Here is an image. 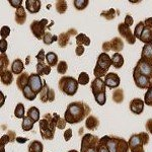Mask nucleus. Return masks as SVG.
Segmentation results:
<instances>
[{
	"mask_svg": "<svg viewBox=\"0 0 152 152\" xmlns=\"http://www.w3.org/2000/svg\"><path fill=\"white\" fill-rule=\"evenodd\" d=\"M91 109L83 102H74L67 105L64 119L69 124H78L89 116Z\"/></svg>",
	"mask_w": 152,
	"mask_h": 152,
	"instance_id": "nucleus-1",
	"label": "nucleus"
},
{
	"mask_svg": "<svg viewBox=\"0 0 152 152\" xmlns=\"http://www.w3.org/2000/svg\"><path fill=\"white\" fill-rule=\"evenodd\" d=\"M40 133L44 140H53L56 131V123L54 117L51 114H46L42 120L39 122Z\"/></svg>",
	"mask_w": 152,
	"mask_h": 152,
	"instance_id": "nucleus-2",
	"label": "nucleus"
},
{
	"mask_svg": "<svg viewBox=\"0 0 152 152\" xmlns=\"http://www.w3.org/2000/svg\"><path fill=\"white\" fill-rule=\"evenodd\" d=\"M78 81L72 76H63L59 79L58 86L61 92L65 94L66 95L73 96L78 90Z\"/></svg>",
	"mask_w": 152,
	"mask_h": 152,
	"instance_id": "nucleus-3",
	"label": "nucleus"
},
{
	"mask_svg": "<svg viewBox=\"0 0 152 152\" xmlns=\"http://www.w3.org/2000/svg\"><path fill=\"white\" fill-rule=\"evenodd\" d=\"M112 66V58L107 53L99 54V58L96 61V65H95L94 69V74L95 78H102L107 74L110 67Z\"/></svg>",
	"mask_w": 152,
	"mask_h": 152,
	"instance_id": "nucleus-4",
	"label": "nucleus"
},
{
	"mask_svg": "<svg viewBox=\"0 0 152 152\" xmlns=\"http://www.w3.org/2000/svg\"><path fill=\"white\" fill-rule=\"evenodd\" d=\"M149 142V135L145 132L134 134L130 137L128 143L130 152H145L143 146L147 145Z\"/></svg>",
	"mask_w": 152,
	"mask_h": 152,
	"instance_id": "nucleus-5",
	"label": "nucleus"
},
{
	"mask_svg": "<svg viewBox=\"0 0 152 152\" xmlns=\"http://www.w3.org/2000/svg\"><path fill=\"white\" fill-rule=\"evenodd\" d=\"M91 91L94 96L95 102L99 105H104L107 102V95H105V83L102 78H95L91 82Z\"/></svg>",
	"mask_w": 152,
	"mask_h": 152,
	"instance_id": "nucleus-6",
	"label": "nucleus"
},
{
	"mask_svg": "<svg viewBox=\"0 0 152 152\" xmlns=\"http://www.w3.org/2000/svg\"><path fill=\"white\" fill-rule=\"evenodd\" d=\"M99 137L92 134H84L81 139L80 152H97Z\"/></svg>",
	"mask_w": 152,
	"mask_h": 152,
	"instance_id": "nucleus-7",
	"label": "nucleus"
},
{
	"mask_svg": "<svg viewBox=\"0 0 152 152\" xmlns=\"http://www.w3.org/2000/svg\"><path fill=\"white\" fill-rule=\"evenodd\" d=\"M48 23V19L43 18L41 20H34L31 23V31L33 35L39 40H43L46 35V26Z\"/></svg>",
	"mask_w": 152,
	"mask_h": 152,
	"instance_id": "nucleus-8",
	"label": "nucleus"
},
{
	"mask_svg": "<svg viewBox=\"0 0 152 152\" xmlns=\"http://www.w3.org/2000/svg\"><path fill=\"white\" fill-rule=\"evenodd\" d=\"M133 71H136V72H138L139 74H142L144 76H147V77L151 78V76H152V65L148 62V61L140 58L138 62H137L136 66L134 67Z\"/></svg>",
	"mask_w": 152,
	"mask_h": 152,
	"instance_id": "nucleus-9",
	"label": "nucleus"
},
{
	"mask_svg": "<svg viewBox=\"0 0 152 152\" xmlns=\"http://www.w3.org/2000/svg\"><path fill=\"white\" fill-rule=\"evenodd\" d=\"M144 44L152 43V18H148L144 21V28L141 33L140 39Z\"/></svg>",
	"mask_w": 152,
	"mask_h": 152,
	"instance_id": "nucleus-10",
	"label": "nucleus"
},
{
	"mask_svg": "<svg viewBox=\"0 0 152 152\" xmlns=\"http://www.w3.org/2000/svg\"><path fill=\"white\" fill-rule=\"evenodd\" d=\"M28 86L31 87V89L35 92L36 94H41L42 89L44 87V81L42 80L41 76L38 73H31L29 75V83Z\"/></svg>",
	"mask_w": 152,
	"mask_h": 152,
	"instance_id": "nucleus-11",
	"label": "nucleus"
},
{
	"mask_svg": "<svg viewBox=\"0 0 152 152\" xmlns=\"http://www.w3.org/2000/svg\"><path fill=\"white\" fill-rule=\"evenodd\" d=\"M118 31L126 40L127 43L130 44V45H134L135 42H136V39H135L134 34L132 33V31L130 29L128 26H126L124 23H121L118 26Z\"/></svg>",
	"mask_w": 152,
	"mask_h": 152,
	"instance_id": "nucleus-12",
	"label": "nucleus"
},
{
	"mask_svg": "<svg viewBox=\"0 0 152 152\" xmlns=\"http://www.w3.org/2000/svg\"><path fill=\"white\" fill-rule=\"evenodd\" d=\"M133 79L136 86L139 87L140 89H148V87L150 86L151 78L139 74L136 71H133Z\"/></svg>",
	"mask_w": 152,
	"mask_h": 152,
	"instance_id": "nucleus-13",
	"label": "nucleus"
},
{
	"mask_svg": "<svg viewBox=\"0 0 152 152\" xmlns=\"http://www.w3.org/2000/svg\"><path fill=\"white\" fill-rule=\"evenodd\" d=\"M40 99L43 102H53L55 100V91L49 87L45 80H44V87L40 94Z\"/></svg>",
	"mask_w": 152,
	"mask_h": 152,
	"instance_id": "nucleus-14",
	"label": "nucleus"
},
{
	"mask_svg": "<svg viewBox=\"0 0 152 152\" xmlns=\"http://www.w3.org/2000/svg\"><path fill=\"white\" fill-rule=\"evenodd\" d=\"M104 83L107 87L111 88V89H115V88L120 86L121 79H120V76L117 73L110 72L104 76Z\"/></svg>",
	"mask_w": 152,
	"mask_h": 152,
	"instance_id": "nucleus-15",
	"label": "nucleus"
},
{
	"mask_svg": "<svg viewBox=\"0 0 152 152\" xmlns=\"http://www.w3.org/2000/svg\"><path fill=\"white\" fill-rule=\"evenodd\" d=\"M144 104H144V100H142L141 99H132L129 104L130 111L135 115H140L144 111Z\"/></svg>",
	"mask_w": 152,
	"mask_h": 152,
	"instance_id": "nucleus-16",
	"label": "nucleus"
},
{
	"mask_svg": "<svg viewBox=\"0 0 152 152\" xmlns=\"http://www.w3.org/2000/svg\"><path fill=\"white\" fill-rule=\"evenodd\" d=\"M29 83V75L26 72L21 73L20 75H18V79H16V85H18V89L20 91H23L24 88L28 86Z\"/></svg>",
	"mask_w": 152,
	"mask_h": 152,
	"instance_id": "nucleus-17",
	"label": "nucleus"
},
{
	"mask_svg": "<svg viewBox=\"0 0 152 152\" xmlns=\"http://www.w3.org/2000/svg\"><path fill=\"white\" fill-rule=\"evenodd\" d=\"M26 8L31 13H38L41 9V1L40 0H26Z\"/></svg>",
	"mask_w": 152,
	"mask_h": 152,
	"instance_id": "nucleus-18",
	"label": "nucleus"
},
{
	"mask_svg": "<svg viewBox=\"0 0 152 152\" xmlns=\"http://www.w3.org/2000/svg\"><path fill=\"white\" fill-rule=\"evenodd\" d=\"M0 78H1V83L6 86L10 85L12 81H13V73L11 70H4L2 72H0Z\"/></svg>",
	"mask_w": 152,
	"mask_h": 152,
	"instance_id": "nucleus-19",
	"label": "nucleus"
},
{
	"mask_svg": "<svg viewBox=\"0 0 152 152\" xmlns=\"http://www.w3.org/2000/svg\"><path fill=\"white\" fill-rule=\"evenodd\" d=\"M99 121L96 117L94 116H88L85 120V127L90 130V131H94L99 128Z\"/></svg>",
	"mask_w": 152,
	"mask_h": 152,
	"instance_id": "nucleus-20",
	"label": "nucleus"
},
{
	"mask_svg": "<svg viewBox=\"0 0 152 152\" xmlns=\"http://www.w3.org/2000/svg\"><path fill=\"white\" fill-rule=\"evenodd\" d=\"M14 18H15V23L19 24V26H23V24L26 23V9H24L23 6H20L18 9H16Z\"/></svg>",
	"mask_w": 152,
	"mask_h": 152,
	"instance_id": "nucleus-21",
	"label": "nucleus"
},
{
	"mask_svg": "<svg viewBox=\"0 0 152 152\" xmlns=\"http://www.w3.org/2000/svg\"><path fill=\"white\" fill-rule=\"evenodd\" d=\"M141 58L146 61H148L149 63L151 62V60H152V43L145 44V45H144V47L142 48Z\"/></svg>",
	"mask_w": 152,
	"mask_h": 152,
	"instance_id": "nucleus-22",
	"label": "nucleus"
},
{
	"mask_svg": "<svg viewBox=\"0 0 152 152\" xmlns=\"http://www.w3.org/2000/svg\"><path fill=\"white\" fill-rule=\"evenodd\" d=\"M24 69V64L20 59H15L11 64V71L13 74L20 75L21 73H23V71Z\"/></svg>",
	"mask_w": 152,
	"mask_h": 152,
	"instance_id": "nucleus-23",
	"label": "nucleus"
},
{
	"mask_svg": "<svg viewBox=\"0 0 152 152\" xmlns=\"http://www.w3.org/2000/svg\"><path fill=\"white\" fill-rule=\"evenodd\" d=\"M112 65L116 69H120L124 65V57L120 53H115L112 56Z\"/></svg>",
	"mask_w": 152,
	"mask_h": 152,
	"instance_id": "nucleus-24",
	"label": "nucleus"
},
{
	"mask_svg": "<svg viewBox=\"0 0 152 152\" xmlns=\"http://www.w3.org/2000/svg\"><path fill=\"white\" fill-rule=\"evenodd\" d=\"M111 42V47H112V51L116 53L121 52L124 49V42L122 41V39L120 38H114Z\"/></svg>",
	"mask_w": 152,
	"mask_h": 152,
	"instance_id": "nucleus-25",
	"label": "nucleus"
},
{
	"mask_svg": "<svg viewBox=\"0 0 152 152\" xmlns=\"http://www.w3.org/2000/svg\"><path fill=\"white\" fill-rule=\"evenodd\" d=\"M70 37L71 35L69 33H62L58 36V44L61 48L67 47V45L70 43Z\"/></svg>",
	"mask_w": 152,
	"mask_h": 152,
	"instance_id": "nucleus-26",
	"label": "nucleus"
},
{
	"mask_svg": "<svg viewBox=\"0 0 152 152\" xmlns=\"http://www.w3.org/2000/svg\"><path fill=\"white\" fill-rule=\"evenodd\" d=\"M50 72H51V67L48 64H45V63H38L37 64V73L40 76L49 75Z\"/></svg>",
	"mask_w": 152,
	"mask_h": 152,
	"instance_id": "nucleus-27",
	"label": "nucleus"
},
{
	"mask_svg": "<svg viewBox=\"0 0 152 152\" xmlns=\"http://www.w3.org/2000/svg\"><path fill=\"white\" fill-rule=\"evenodd\" d=\"M46 60H47V64L50 67H55L58 65V55L54 52H49L46 54Z\"/></svg>",
	"mask_w": 152,
	"mask_h": 152,
	"instance_id": "nucleus-28",
	"label": "nucleus"
},
{
	"mask_svg": "<svg viewBox=\"0 0 152 152\" xmlns=\"http://www.w3.org/2000/svg\"><path fill=\"white\" fill-rule=\"evenodd\" d=\"M28 152H43L44 145L42 142L38 140H34V141H31V144L28 145Z\"/></svg>",
	"mask_w": 152,
	"mask_h": 152,
	"instance_id": "nucleus-29",
	"label": "nucleus"
},
{
	"mask_svg": "<svg viewBox=\"0 0 152 152\" xmlns=\"http://www.w3.org/2000/svg\"><path fill=\"white\" fill-rule=\"evenodd\" d=\"M35 123H36V122L34 121L33 119H31L29 117L26 116L23 119V124H21V128H23V131H26V132L31 131V130H33Z\"/></svg>",
	"mask_w": 152,
	"mask_h": 152,
	"instance_id": "nucleus-30",
	"label": "nucleus"
},
{
	"mask_svg": "<svg viewBox=\"0 0 152 152\" xmlns=\"http://www.w3.org/2000/svg\"><path fill=\"white\" fill-rule=\"evenodd\" d=\"M26 116L29 117L31 119H33L36 123L37 122H40V111H39L38 107H29L28 112H26Z\"/></svg>",
	"mask_w": 152,
	"mask_h": 152,
	"instance_id": "nucleus-31",
	"label": "nucleus"
},
{
	"mask_svg": "<svg viewBox=\"0 0 152 152\" xmlns=\"http://www.w3.org/2000/svg\"><path fill=\"white\" fill-rule=\"evenodd\" d=\"M76 45L77 46H89L90 45V39L84 34H79L76 36Z\"/></svg>",
	"mask_w": 152,
	"mask_h": 152,
	"instance_id": "nucleus-32",
	"label": "nucleus"
},
{
	"mask_svg": "<svg viewBox=\"0 0 152 152\" xmlns=\"http://www.w3.org/2000/svg\"><path fill=\"white\" fill-rule=\"evenodd\" d=\"M113 100L116 104H121L124 100V91L122 88H118L113 92Z\"/></svg>",
	"mask_w": 152,
	"mask_h": 152,
	"instance_id": "nucleus-33",
	"label": "nucleus"
},
{
	"mask_svg": "<svg viewBox=\"0 0 152 152\" xmlns=\"http://www.w3.org/2000/svg\"><path fill=\"white\" fill-rule=\"evenodd\" d=\"M117 13H118V11L116 9L111 8V9H109V10L102 11V13H100V15H102V18H104L105 19H107V20H113V19L116 18Z\"/></svg>",
	"mask_w": 152,
	"mask_h": 152,
	"instance_id": "nucleus-34",
	"label": "nucleus"
},
{
	"mask_svg": "<svg viewBox=\"0 0 152 152\" xmlns=\"http://www.w3.org/2000/svg\"><path fill=\"white\" fill-rule=\"evenodd\" d=\"M24 114H26V110H24V105L23 104H18L15 107V110H14V116H15L18 119H23Z\"/></svg>",
	"mask_w": 152,
	"mask_h": 152,
	"instance_id": "nucleus-35",
	"label": "nucleus"
},
{
	"mask_svg": "<svg viewBox=\"0 0 152 152\" xmlns=\"http://www.w3.org/2000/svg\"><path fill=\"white\" fill-rule=\"evenodd\" d=\"M55 6H56V10L60 14L65 13L66 10H67V2L65 0H59V1L56 2Z\"/></svg>",
	"mask_w": 152,
	"mask_h": 152,
	"instance_id": "nucleus-36",
	"label": "nucleus"
},
{
	"mask_svg": "<svg viewBox=\"0 0 152 152\" xmlns=\"http://www.w3.org/2000/svg\"><path fill=\"white\" fill-rule=\"evenodd\" d=\"M129 143L123 138H119L118 144V152H129Z\"/></svg>",
	"mask_w": 152,
	"mask_h": 152,
	"instance_id": "nucleus-37",
	"label": "nucleus"
},
{
	"mask_svg": "<svg viewBox=\"0 0 152 152\" xmlns=\"http://www.w3.org/2000/svg\"><path fill=\"white\" fill-rule=\"evenodd\" d=\"M9 65V59L5 54H1L0 55V72L6 70Z\"/></svg>",
	"mask_w": 152,
	"mask_h": 152,
	"instance_id": "nucleus-38",
	"label": "nucleus"
},
{
	"mask_svg": "<svg viewBox=\"0 0 152 152\" xmlns=\"http://www.w3.org/2000/svg\"><path fill=\"white\" fill-rule=\"evenodd\" d=\"M53 117H54V120H55V123H56L57 128L61 129V130L64 129L66 127V123H67V122L65 121V119H62L58 114H54Z\"/></svg>",
	"mask_w": 152,
	"mask_h": 152,
	"instance_id": "nucleus-39",
	"label": "nucleus"
},
{
	"mask_svg": "<svg viewBox=\"0 0 152 152\" xmlns=\"http://www.w3.org/2000/svg\"><path fill=\"white\" fill-rule=\"evenodd\" d=\"M56 41L58 42V37L52 35V34L49 33V31L46 33V35L43 39V42L45 45H51V44H53L54 42H56Z\"/></svg>",
	"mask_w": 152,
	"mask_h": 152,
	"instance_id": "nucleus-40",
	"label": "nucleus"
},
{
	"mask_svg": "<svg viewBox=\"0 0 152 152\" xmlns=\"http://www.w3.org/2000/svg\"><path fill=\"white\" fill-rule=\"evenodd\" d=\"M23 94L24 99H28V100H35L36 97H37V94L33 91V90L31 89V87H29V86L24 88V90L23 91Z\"/></svg>",
	"mask_w": 152,
	"mask_h": 152,
	"instance_id": "nucleus-41",
	"label": "nucleus"
},
{
	"mask_svg": "<svg viewBox=\"0 0 152 152\" xmlns=\"http://www.w3.org/2000/svg\"><path fill=\"white\" fill-rule=\"evenodd\" d=\"M88 3H89L88 0H75V1L73 2L74 7L77 10H83V9H85L87 7Z\"/></svg>",
	"mask_w": 152,
	"mask_h": 152,
	"instance_id": "nucleus-42",
	"label": "nucleus"
},
{
	"mask_svg": "<svg viewBox=\"0 0 152 152\" xmlns=\"http://www.w3.org/2000/svg\"><path fill=\"white\" fill-rule=\"evenodd\" d=\"M144 104L149 107H152V85L148 87L145 95H144Z\"/></svg>",
	"mask_w": 152,
	"mask_h": 152,
	"instance_id": "nucleus-43",
	"label": "nucleus"
},
{
	"mask_svg": "<svg viewBox=\"0 0 152 152\" xmlns=\"http://www.w3.org/2000/svg\"><path fill=\"white\" fill-rule=\"evenodd\" d=\"M68 70V65H67V62H65V61H60V62L58 63L57 65V72L59 74H65L66 72H67Z\"/></svg>",
	"mask_w": 152,
	"mask_h": 152,
	"instance_id": "nucleus-44",
	"label": "nucleus"
},
{
	"mask_svg": "<svg viewBox=\"0 0 152 152\" xmlns=\"http://www.w3.org/2000/svg\"><path fill=\"white\" fill-rule=\"evenodd\" d=\"M77 81L80 85H86L89 82V76H88L86 72H81L78 76Z\"/></svg>",
	"mask_w": 152,
	"mask_h": 152,
	"instance_id": "nucleus-45",
	"label": "nucleus"
},
{
	"mask_svg": "<svg viewBox=\"0 0 152 152\" xmlns=\"http://www.w3.org/2000/svg\"><path fill=\"white\" fill-rule=\"evenodd\" d=\"M143 28H144V21H140V23H138L136 24L135 29H134L135 39H140V36H141L142 31H143Z\"/></svg>",
	"mask_w": 152,
	"mask_h": 152,
	"instance_id": "nucleus-46",
	"label": "nucleus"
},
{
	"mask_svg": "<svg viewBox=\"0 0 152 152\" xmlns=\"http://www.w3.org/2000/svg\"><path fill=\"white\" fill-rule=\"evenodd\" d=\"M97 152H109L107 148V145L104 143V137L99 139V144H97Z\"/></svg>",
	"mask_w": 152,
	"mask_h": 152,
	"instance_id": "nucleus-47",
	"label": "nucleus"
},
{
	"mask_svg": "<svg viewBox=\"0 0 152 152\" xmlns=\"http://www.w3.org/2000/svg\"><path fill=\"white\" fill-rule=\"evenodd\" d=\"M1 39H5L8 37L9 35H10V28L9 26H2L1 28Z\"/></svg>",
	"mask_w": 152,
	"mask_h": 152,
	"instance_id": "nucleus-48",
	"label": "nucleus"
},
{
	"mask_svg": "<svg viewBox=\"0 0 152 152\" xmlns=\"http://www.w3.org/2000/svg\"><path fill=\"white\" fill-rule=\"evenodd\" d=\"M8 142H10V138H9L8 134L3 135L1 137V140H0V144H1V152H4V146L5 144H7Z\"/></svg>",
	"mask_w": 152,
	"mask_h": 152,
	"instance_id": "nucleus-49",
	"label": "nucleus"
},
{
	"mask_svg": "<svg viewBox=\"0 0 152 152\" xmlns=\"http://www.w3.org/2000/svg\"><path fill=\"white\" fill-rule=\"evenodd\" d=\"M36 58L38 59V61H39V63H44L45 62V60H46V54H45V51L42 49V50L39 52L38 55L36 56Z\"/></svg>",
	"mask_w": 152,
	"mask_h": 152,
	"instance_id": "nucleus-50",
	"label": "nucleus"
},
{
	"mask_svg": "<svg viewBox=\"0 0 152 152\" xmlns=\"http://www.w3.org/2000/svg\"><path fill=\"white\" fill-rule=\"evenodd\" d=\"M7 46H8V44H7L6 40L1 39V40H0V51H1V54H5L7 50Z\"/></svg>",
	"mask_w": 152,
	"mask_h": 152,
	"instance_id": "nucleus-51",
	"label": "nucleus"
},
{
	"mask_svg": "<svg viewBox=\"0 0 152 152\" xmlns=\"http://www.w3.org/2000/svg\"><path fill=\"white\" fill-rule=\"evenodd\" d=\"M9 3H10V5L12 7H14V8H16V9H18L20 6H23L21 4H23V1L21 0H9Z\"/></svg>",
	"mask_w": 152,
	"mask_h": 152,
	"instance_id": "nucleus-52",
	"label": "nucleus"
},
{
	"mask_svg": "<svg viewBox=\"0 0 152 152\" xmlns=\"http://www.w3.org/2000/svg\"><path fill=\"white\" fill-rule=\"evenodd\" d=\"M124 23L126 24V26H128L129 28L132 26V24L134 23V19L133 18H132L130 14H128V15H126V18H125V21H124Z\"/></svg>",
	"mask_w": 152,
	"mask_h": 152,
	"instance_id": "nucleus-53",
	"label": "nucleus"
},
{
	"mask_svg": "<svg viewBox=\"0 0 152 152\" xmlns=\"http://www.w3.org/2000/svg\"><path fill=\"white\" fill-rule=\"evenodd\" d=\"M72 137V130L71 129H67L66 131L64 132V139L65 141H69Z\"/></svg>",
	"mask_w": 152,
	"mask_h": 152,
	"instance_id": "nucleus-54",
	"label": "nucleus"
},
{
	"mask_svg": "<svg viewBox=\"0 0 152 152\" xmlns=\"http://www.w3.org/2000/svg\"><path fill=\"white\" fill-rule=\"evenodd\" d=\"M102 50L104 51V53L109 52V51H112L111 42H105V43L102 44Z\"/></svg>",
	"mask_w": 152,
	"mask_h": 152,
	"instance_id": "nucleus-55",
	"label": "nucleus"
},
{
	"mask_svg": "<svg viewBox=\"0 0 152 152\" xmlns=\"http://www.w3.org/2000/svg\"><path fill=\"white\" fill-rule=\"evenodd\" d=\"M84 53V47L83 46H77L75 49V54L77 56H81Z\"/></svg>",
	"mask_w": 152,
	"mask_h": 152,
	"instance_id": "nucleus-56",
	"label": "nucleus"
},
{
	"mask_svg": "<svg viewBox=\"0 0 152 152\" xmlns=\"http://www.w3.org/2000/svg\"><path fill=\"white\" fill-rule=\"evenodd\" d=\"M145 127H146L147 132H148V133H150V134H152V119H149L148 121L146 122Z\"/></svg>",
	"mask_w": 152,
	"mask_h": 152,
	"instance_id": "nucleus-57",
	"label": "nucleus"
},
{
	"mask_svg": "<svg viewBox=\"0 0 152 152\" xmlns=\"http://www.w3.org/2000/svg\"><path fill=\"white\" fill-rule=\"evenodd\" d=\"M8 136H9V138H10V142H13L14 141V139H15V133H14L13 131H8Z\"/></svg>",
	"mask_w": 152,
	"mask_h": 152,
	"instance_id": "nucleus-58",
	"label": "nucleus"
},
{
	"mask_svg": "<svg viewBox=\"0 0 152 152\" xmlns=\"http://www.w3.org/2000/svg\"><path fill=\"white\" fill-rule=\"evenodd\" d=\"M16 140H18V142H26V141H28V139L26 138H16Z\"/></svg>",
	"mask_w": 152,
	"mask_h": 152,
	"instance_id": "nucleus-59",
	"label": "nucleus"
},
{
	"mask_svg": "<svg viewBox=\"0 0 152 152\" xmlns=\"http://www.w3.org/2000/svg\"><path fill=\"white\" fill-rule=\"evenodd\" d=\"M68 152H78L77 150H70V151H68Z\"/></svg>",
	"mask_w": 152,
	"mask_h": 152,
	"instance_id": "nucleus-60",
	"label": "nucleus"
},
{
	"mask_svg": "<svg viewBox=\"0 0 152 152\" xmlns=\"http://www.w3.org/2000/svg\"><path fill=\"white\" fill-rule=\"evenodd\" d=\"M150 85H152V76H151V82H150Z\"/></svg>",
	"mask_w": 152,
	"mask_h": 152,
	"instance_id": "nucleus-61",
	"label": "nucleus"
},
{
	"mask_svg": "<svg viewBox=\"0 0 152 152\" xmlns=\"http://www.w3.org/2000/svg\"><path fill=\"white\" fill-rule=\"evenodd\" d=\"M150 63H151V65H152V60H151V62H150Z\"/></svg>",
	"mask_w": 152,
	"mask_h": 152,
	"instance_id": "nucleus-62",
	"label": "nucleus"
}]
</instances>
